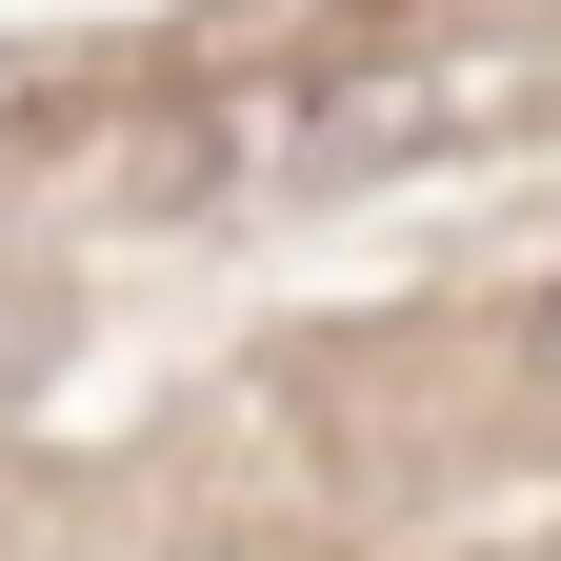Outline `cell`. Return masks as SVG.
Listing matches in <instances>:
<instances>
[{
	"label": "cell",
	"mask_w": 561,
	"mask_h": 561,
	"mask_svg": "<svg viewBox=\"0 0 561 561\" xmlns=\"http://www.w3.org/2000/svg\"><path fill=\"white\" fill-rule=\"evenodd\" d=\"M541 362H561V301H541Z\"/></svg>",
	"instance_id": "obj_1"
}]
</instances>
